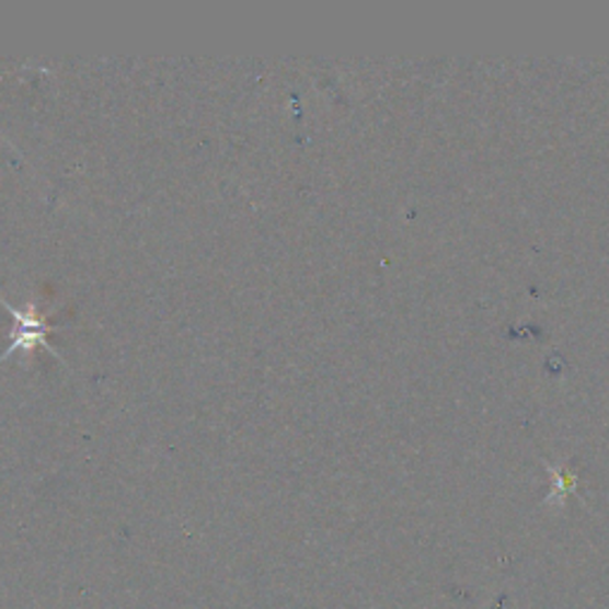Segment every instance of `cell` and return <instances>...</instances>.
Listing matches in <instances>:
<instances>
[{
    "mask_svg": "<svg viewBox=\"0 0 609 609\" xmlns=\"http://www.w3.org/2000/svg\"><path fill=\"white\" fill-rule=\"evenodd\" d=\"M0 304H3L12 314V320H15V324L10 329V345L5 353H0V363H5V359L15 353L32 355L36 348H46L58 357L60 363H65V357L48 343V334L55 331V326L48 324V312H41L36 302H30L24 310H18L15 304H10L3 296H0Z\"/></svg>",
    "mask_w": 609,
    "mask_h": 609,
    "instance_id": "1",
    "label": "cell"
}]
</instances>
